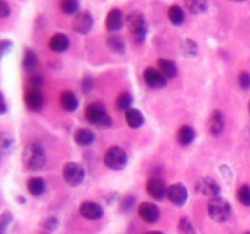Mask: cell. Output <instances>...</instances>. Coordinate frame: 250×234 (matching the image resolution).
Returning <instances> with one entry per match:
<instances>
[{"instance_id": "obj_1", "label": "cell", "mask_w": 250, "mask_h": 234, "mask_svg": "<svg viewBox=\"0 0 250 234\" xmlns=\"http://www.w3.org/2000/svg\"><path fill=\"white\" fill-rule=\"evenodd\" d=\"M22 161L28 170H42L46 162L45 151H44L43 146L36 143L28 144L22 153Z\"/></svg>"}, {"instance_id": "obj_2", "label": "cell", "mask_w": 250, "mask_h": 234, "mask_svg": "<svg viewBox=\"0 0 250 234\" xmlns=\"http://www.w3.org/2000/svg\"><path fill=\"white\" fill-rule=\"evenodd\" d=\"M85 118L90 124L100 129L110 128L112 126V119L105 110L104 105L100 102H92L85 109Z\"/></svg>"}, {"instance_id": "obj_3", "label": "cell", "mask_w": 250, "mask_h": 234, "mask_svg": "<svg viewBox=\"0 0 250 234\" xmlns=\"http://www.w3.org/2000/svg\"><path fill=\"white\" fill-rule=\"evenodd\" d=\"M126 24L137 41L144 40L146 33H148V22L142 12L133 11L127 15Z\"/></svg>"}, {"instance_id": "obj_4", "label": "cell", "mask_w": 250, "mask_h": 234, "mask_svg": "<svg viewBox=\"0 0 250 234\" xmlns=\"http://www.w3.org/2000/svg\"><path fill=\"white\" fill-rule=\"evenodd\" d=\"M208 212H209L210 218L214 219L215 222L222 223L231 217L232 207L226 199L217 196L210 200L208 205Z\"/></svg>"}, {"instance_id": "obj_5", "label": "cell", "mask_w": 250, "mask_h": 234, "mask_svg": "<svg viewBox=\"0 0 250 234\" xmlns=\"http://www.w3.org/2000/svg\"><path fill=\"white\" fill-rule=\"evenodd\" d=\"M104 163L106 167L114 171H121L128 163L127 153L120 146H111L104 155Z\"/></svg>"}, {"instance_id": "obj_6", "label": "cell", "mask_w": 250, "mask_h": 234, "mask_svg": "<svg viewBox=\"0 0 250 234\" xmlns=\"http://www.w3.org/2000/svg\"><path fill=\"white\" fill-rule=\"evenodd\" d=\"M62 176L65 182L71 187H78L85 178V170L77 162H68L63 166Z\"/></svg>"}, {"instance_id": "obj_7", "label": "cell", "mask_w": 250, "mask_h": 234, "mask_svg": "<svg viewBox=\"0 0 250 234\" xmlns=\"http://www.w3.org/2000/svg\"><path fill=\"white\" fill-rule=\"evenodd\" d=\"M195 192L203 196H209V197H217L221 193V187L219 183L215 179L210 177L200 178L195 183Z\"/></svg>"}, {"instance_id": "obj_8", "label": "cell", "mask_w": 250, "mask_h": 234, "mask_svg": "<svg viewBox=\"0 0 250 234\" xmlns=\"http://www.w3.org/2000/svg\"><path fill=\"white\" fill-rule=\"evenodd\" d=\"M166 196L175 206H183L188 200V190L182 183H175L167 188Z\"/></svg>"}, {"instance_id": "obj_9", "label": "cell", "mask_w": 250, "mask_h": 234, "mask_svg": "<svg viewBox=\"0 0 250 234\" xmlns=\"http://www.w3.org/2000/svg\"><path fill=\"white\" fill-rule=\"evenodd\" d=\"M93 27V16L88 11H80L72 20V29L77 33L87 34Z\"/></svg>"}, {"instance_id": "obj_10", "label": "cell", "mask_w": 250, "mask_h": 234, "mask_svg": "<svg viewBox=\"0 0 250 234\" xmlns=\"http://www.w3.org/2000/svg\"><path fill=\"white\" fill-rule=\"evenodd\" d=\"M143 78L144 82H146L150 88H154V89H160V88L166 85V77L158 70V68H146V71L143 72Z\"/></svg>"}, {"instance_id": "obj_11", "label": "cell", "mask_w": 250, "mask_h": 234, "mask_svg": "<svg viewBox=\"0 0 250 234\" xmlns=\"http://www.w3.org/2000/svg\"><path fill=\"white\" fill-rule=\"evenodd\" d=\"M24 102L31 111H39L44 105V97L39 88L31 87L24 94Z\"/></svg>"}, {"instance_id": "obj_12", "label": "cell", "mask_w": 250, "mask_h": 234, "mask_svg": "<svg viewBox=\"0 0 250 234\" xmlns=\"http://www.w3.org/2000/svg\"><path fill=\"white\" fill-rule=\"evenodd\" d=\"M146 192L153 199L163 200L167 194V188L161 178L151 177L146 183Z\"/></svg>"}, {"instance_id": "obj_13", "label": "cell", "mask_w": 250, "mask_h": 234, "mask_svg": "<svg viewBox=\"0 0 250 234\" xmlns=\"http://www.w3.org/2000/svg\"><path fill=\"white\" fill-rule=\"evenodd\" d=\"M80 214L83 218L95 221V219L102 218L104 214V210L99 204L94 201H84L80 206Z\"/></svg>"}, {"instance_id": "obj_14", "label": "cell", "mask_w": 250, "mask_h": 234, "mask_svg": "<svg viewBox=\"0 0 250 234\" xmlns=\"http://www.w3.org/2000/svg\"><path fill=\"white\" fill-rule=\"evenodd\" d=\"M208 131L212 136H219L225 128V116L221 111L215 110L211 112L208 119Z\"/></svg>"}, {"instance_id": "obj_15", "label": "cell", "mask_w": 250, "mask_h": 234, "mask_svg": "<svg viewBox=\"0 0 250 234\" xmlns=\"http://www.w3.org/2000/svg\"><path fill=\"white\" fill-rule=\"evenodd\" d=\"M138 214L143 221L155 223L160 217V210L153 202H142L138 207Z\"/></svg>"}, {"instance_id": "obj_16", "label": "cell", "mask_w": 250, "mask_h": 234, "mask_svg": "<svg viewBox=\"0 0 250 234\" xmlns=\"http://www.w3.org/2000/svg\"><path fill=\"white\" fill-rule=\"evenodd\" d=\"M124 24V15L120 9H111L106 16L105 26L109 32H117L122 28Z\"/></svg>"}, {"instance_id": "obj_17", "label": "cell", "mask_w": 250, "mask_h": 234, "mask_svg": "<svg viewBox=\"0 0 250 234\" xmlns=\"http://www.w3.org/2000/svg\"><path fill=\"white\" fill-rule=\"evenodd\" d=\"M70 46V39L65 33H55L49 40V48L55 53H63Z\"/></svg>"}, {"instance_id": "obj_18", "label": "cell", "mask_w": 250, "mask_h": 234, "mask_svg": "<svg viewBox=\"0 0 250 234\" xmlns=\"http://www.w3.org/2000/svg\"><path fill=\"white\" fill-rule=\"evenodd\" d=\"M59 101L65 111H75L78 107V99L70 90H63L59 97Z\"/></svg>"}, {"instance_id": "obj_19", "label": "cell", "mask_w": 250, "mask_h": 234, "mask_svg": "<svg viewBox=\"0 0 250 234\" xmlns=\"http://www.w3.org/2000/svg\"><path fill=\"white\" fill-rule=\"evenodd\" d=\"M73 139H75L76 144H78V145L88 146L94 143L95 134L88 128H80L75 132Z\"/></svg>"}, {"instance_id": "obj_20", "label": "cell", "mask_w": 250, "mask_h": 234, "mask_svg": "<svg viewBox=\"0 0 250 234\" xmlns=\"http://www.w3.org/2000/svg\"><path fill=\"white\" fill-rule=\"evenodd\" d=\"M126 122L131 128L133 129L139 128V127L143 126L144 123L143 114H142L139 110L131 107V109L126 111Z\"/></svg>"}, {"instance_id": "obj_21", "label": "cell", "mask_w": 250, "mask_h": 234, "mask_svg": "<svg viewBox=\"0 0 250 234\" xmlns=\"http://www.w3.org/2000/svg\"><path fill=\"white\" fill-rule=\"evenodd\" d=\"M195 139V132L190 126H182L177 132V141L182 146L192 144Z\"/></svg>"}, {"instance_id": "obj_22", "label": "cell", "mask_w": 250, "mask_h": 234, "mask_svg": "<svg viewBox=\"0 0 250 234\" xmlns=\"http://www.w3.org/2000/svg\"><path fill=\"white\" fill-rule=\"evenodd\" d=\"M27 189H28V192L33 196H42L45 193L46 184L44 182V179H42L39 177H34L28 180V183H27Z\"/></svg>"}, {"instance_id": "obj_23", "label": "cell", "mask_w": 250, "mask_h": 234, "mask_svg": "<svg viewBox=\"0 0 250 234\" xmlns=\"http://www.w3.org/2000/svg\"><path fill=\"white\" fill-rule=\"evenodd\" d=\"M158 70L165 76L166 79L167 78H173L177 75V66H176V63L170 60H166V58H160L158 61Z\"/></svg>"}, {"instance_id": "obj_24", "label": "cell", "mask_w": 250, "mask_h": 234, "mask_svg": "<svg viewBox=\"0 0 250 234\" xmlns=\"http://www.w3.org/2000/svg\"><path fill=\"white\" fill-rule=\"evenodd\" d=\"M38 65V56L32 49H26L23 55V67L24 70L32 72Z\"/></svg>"}, {"instance_id": "obj_25", "label": "cell", "mask_w": 250, "mask_h": 234, "mask_svg": "<svg viewBox=\"0 0 250 234\" xmlns=\"http://www.w3.org/2000/svg\"><path fill=\"white\" fill-rule=\"evenodd\" d=\"M168 19L175 26H180L185 21V11L180 5H172L168 9Z\"/></svg>"}, {"instance_id": "obj_26", "label": "cell", "mask_w": 250, "mask_h": 234, "mask_svg": "<svg viewBox=\"0 0 250 234\" xmlns=\"http://www.w3.org/2000/svg\"><path fill=\"white\" fill-rule=\"evenodd\" d=\"M132 101H133V100H132V95L129 94V93L124 92L121 93V94H119V97L116 98L115 104H116V107L120 110V111L126 112L127 110L131 109Z\"/></svg>"}, {"instance_id": "obj_27", "label": "cell", "mask_w": 250, "mask_h": 234, "mask_svg": "<svg viewBox=\"0 0 250 234\" xmlns=\"http://www.w3.org/2000/svg\"><path fill=\"white\" fill-rule=\"evenodd\" d=\"M185 6L189 10V12L198 15L207 11L208 4L205 1H202V0H188V1L185 2Z\"/></svg>"}, {"instance_id": "obj_28", "label": "cell", "mask_w": 250, "mask_h": 234, "mask_svg": "<svg viewBox=\"0 0 250 234\" xmlns=\"http://www.w3.org/2000/svg\"><path fill=\"white\" fill-rule=\"evenodd\" d=\"M181 49H182V53L188 58H193L198 54V44L193 41L192 39H185L182 41Z\"/></svg>"}, {"instance_id": "obj_29", "label": "cell", "mask_w": 250, "mask_h": 234, "mask_svg": "<svg viewBox=\"0 0 250 234\" xmlns=\"http://www.w3.org/2000/svg\"><path fill=\"white\" fill-rule=\"evenodd\" d=\"M107 45L116 54H125V51H126L124 40L120 37H110L109 40H107Z\"/></svg>"}, {"instance_id": "obj_30", "label": "cell", "mask_w": 250, "mask_h": 234, "mask_svg": "<svg viewBox=\"0 0 250 234\" xmlns=\"http://www.w3.org/2000/svg\"><path fill=\"white\" fill-rule=\"evenodd\" d=\"M237 199L244 206H250V187L247 184L241 185L237 190Z\"/></svg>"}, {"instance_id": "obj_31", "label": "cell", "mask_w": 250, "mask_h": 234, "mask_svg": "<svg viewBox=\"0 0 250 234\" xmlns=\"http://www.w3.org/2000/svg\"><path fill=\"white\" fill-rule=\"evenodd\" d=\"M60 9L63 14L72 15L78 12V9H80V4L76 0H63L60 4Z\"/></svg>"}, {"instance_id": "obj_32", "label": "cell", "mask_w": 250, "mask_h": 234, "mask_svg": "<svg viewBox=\"0 0 250 234\" xmlns=\"http://www.w3.org/2000/svg\"><path fill=\"white\" fill-rule=\"evenodd\" d=\"M12 222V214L10 211H5L0 214V234H7L10 224Z\"/></svg>"}, {"instance_id": "obj_33", "label": "cell", "mask_w": 250, "mask_h": 234, "mask_svg": "<svg viewBox=\"0 0 250 234\" xmlns=\"http://www.w3.org/2000/svg\"><path fill=\"white\" fill-rule=\"evenodd\" d=\"M178 233L180 234H195V228L192 222L183 217L178 222Z\"/></svg>"}, {"instance_id": "obj_34", "label": "cell", "mask_w": 250, "mask_h": 234, "mask_svg": "<svg viewBox=\"0 0 250 234\" xmlns=\"http://www.w3.org/2000/svg\"><path fill=\"white\" fill-rule=\"evenodd\" d=\"M12 146H14V138L11 134H9L7 132H1L0 133V149L4 151H9L11 150Z\"/></svg>"}, {"instance_id": "obj_35", "label": "cell", "mask_w": 250, "mask_h": 234, "mask_svg": "<svg viewBox=\"0 0 250 234\" xmlns=\"http://www.w3.org/2000/svg\"><path fill=\"white\" fill-rule=\"evenodd\" d=\"M42 227L48 229V231H55L59 227L58 218H55V217H48V218H45L42 222Z\"/></svg>"}, {"instance_id": "obj_36", "label": "cell", "mask_w": 250, "mask_h": 234, "mask_svg": "<svg viewBox=\"0 0 250 234\" xmlns=\"http://www.w3.org/2000/svg\"><path fill=\"white\" fill-rule=\"evenodd\" d=\"M238 83L241 88L243 89H249L250 88V73L249 72H242L238 77Z\"/></svg>"}, {"instance_id": "obj_37", "label": "cell", "mask_w": 250, "mask_h": 234, "mask_svg": "<svg viewBox=\"0 0 250 234\" xmlns=\"http://www.w3.org/2000/svg\"><path fill=\"white\" fill-rule=\"evenodd\" d=\"M12 43L10 40H1L0 41V60L11 50Z\"/></svg>"}, {"instance_id": "obj_38", "label": "cell", "mask_w": 250, "mask_h": 234, "mask_svg": "<svg viewBox=\"0 0 250 234\" xmlns=\"http://www.w3.org/2000/svg\"><path fill=\"white\" fill-rule=\"evenodd\" d=\"M94 87V82L90 77H84L83 78L82 83H81V88H82L83 93H89L90 90Z\"/></svg>"}, {"instance_id": "obj_39", "label": "cell", "mask_w": 250, "mask_h": 234, "mask_svg": "<svg viewBox=\"0 0 250 234\" xmlns=\"http://www.w3.org/2000/svg\"><path fill=\"white\" fill-rule=\"evenodd\" d=\"M11 14V7L6 1H1L0 0V19H5Z\"/></svg>"}, {"instance_id": "obj_40", "label": "cell", "mask_w": 250, "mask_h": 234, "mask_svg": "<svg viewBox=\"0 0 250 234\" xmlns=\"http://www.w3.org/2000/svg\"><path fill=\"white\" fill-rule=\"evenodd\" d=\"M31 84L33 88H39L42 84H43V78L38 75H34L31 77Z\"/></svg>"}, {"instance_id": "obj_41", "label": "cell", "mask_w": 250, "mask_h": 234, "mask_svg": "<svg viewBox=\"0 0 250 234\" xmlns=\"http://www.w3.org/2000/svg\"><path fill=\"white\" fill-rule=\"evenodd\" d=\"M7 111V105L5 101V97L1 92H0V115L5 114Z\"/></svg>"}, {"instance_id": "obj_42", "label": "cell", "mask_w": 250, "mask_h": 234, "mask_svg": "<svg viewBox=\"0 0 250 234\" xmlns=\"http://www.w3.org/2000/svg\"><path fill=\"white\" fill-rule=\"evenodd\" d=\"M133 204H134V199L132 196H128V197H126V199L124 200V202H122V207H124V209H126V210H128V209H131L132 206H133Z\"/></svg>"}, {"instance_id": "obj_43", "label": "cell", "mask_w": 250, "mask_h": 234, "mask_svg": "<svg viewBox=\"0 0 250 234\" xmlns=\"http://www.w3.org/2000/svg\"><path fill=\"white\" fill-rule=\"evenodd\" d=\"M146 234H163V233L159 231H151V232H148V233H146Z\"/></svg>"}, {"instance_id": "obj_44", "label": "cell", "mask_w": 250, "mask_h": 234, "mask_svg": "<svg viewBox=\"0 0 250 234\" xmlns=\"http://www.w3.org/2000/svg\"><path fill=\"white\" fill-rule=\"evenodd\" d=\"M243 234H250V232H246V233H243Z\"/></svg>"}, {"instance_id": "obj_45", "label": "cell", "mask_w": 250, "mask_h": 234, "mask_svg": "<svg viewBox=\"0 0 250 234\" xmlns=\"http://www.w3.org/2000/svg\"><path fill=\"white\" fill-rule=\"evenodd\" d=\"M249 112H250V102H249Z\"/></svg>"}, {"instance_id": "obj_46", "label": "cell", "mask_w": 250, "mask_h": 234, "mask_svg": "<svg viewBox=\"0 0 250 234\" xmlns=\"http://www.w3.org/2000/svg\"><path fill=\"white\" fill-rule=\"evenodd\" d=\"M0 158H1V156H0Z\"/></svg>"}]
</instances>
